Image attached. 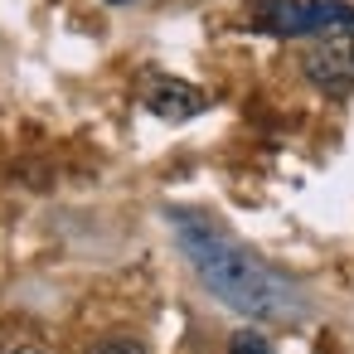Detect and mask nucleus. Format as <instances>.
Returning a JSON list of instances; mask_svg holds the SVG:
<instances>
[{"label":"nucleus","instance_id":"nucleus-7","mask_svg":"<svg viewBox=\"0 0 354 354\" xmlns=\"http://www.w3.org/2000/svg\"><path fill=\"white\" fill-rule=\"evenodd\" d=\"M10 354H49L44 344H20V349H10Z\"/></svg>","mask_w":354,"mask_h":354},{"label":"nucleus","instance_id":"nucleus-6","mask_svg":"<svg viewBox=\"0 0 354 354\" xmlns=\"http://www.w3.org/2000/svg\"><path fill=\"white\" fill-rule=\"evenodd\" d=\"M93 354H146V344H141V339H127V335H117V339H102Z\"/></svg>","mask_w":354,"mask_h":354},{"label":"nucleus","instance_id":"nucleus-2","mask_svg":"<svg viewBox=\"0 0 354 354\" xmlns=\"http://www.w3.org/2000/svg\"><path fill=\"white\" fill-rule=\"evenodd\" d=\"M252 20L281 39H335L354 35V6L344 0H252Z\"/></svg>","mask_w":354,"mask_h":354},{"label":"nucleus","instance_id":"nucleus-1","mask_svg":"<svg viewBox=\"0 0 354 354\" xmlns=\"http://www.w3.org/2000/svg\"><path fill=\"white\" fill-rule=\"evenodd\" d=\"M175 238L194 267V277L238 315L252 320H277V325H296L306 320V296L291 277H281L277 267H267L252 248H243L238 238H228L218 223L194 218V214H175Z\"/></svg>","mask_w":354,"mask_h":354},{"label":"nucleus","instance_id":"nucleus-4","mask_svg":"<svg viewBox=\"0 0 354 354\" xmlns=\"http://www.w3.org/2000/svg\"><path fill=\"white\" fill-rule=\"evenodd\" d=\"M146 107H151L160 122H189V117H199L209 102H204L199 88H189V83H180V78H151V83H146Z\"/></svg>","mask_w":354,"mask_h":354},{"label":"nucleus","instance_id":"nucleus-5","mask_svg":"<svg viewBox=\"0 0 354 354\" xmlns=\"http://www.w3.org/2000/svg\"><path fill=\"white\" fill-rule=\"evenodd\" d=\"M228 354H272V339L257 335V330H238V335L228 339Z\"/></svg>","mask_w":354,"mask_h":354},{"label":"nucleus","instance_id":"nucleus-8","mask_svg":"<svg viewBox=\"0 0 354 354\" xmlns=\"http://www.w3.org/2000/svg\"><path fill=\"white\" fill-rule=\"evenodd\" d=\"M112 6H131V0H112Z\"/></svg>","mask_w":354,"mask_h":354},{"label":"nucleus","instance_id":"nucleus-3","mask_svg":"<svg viewBox=\"0 0 354 354\" xmlns=\"http://www.w3.org/2000/svg\"><path fill=\"white\" fill-rule=\"evenodd\" d=\"M301 68L320 93H335V97L354 93V35L310 39L306 54H301Z\"/></svg>","mask_w":354,"mask_h":354}]
</instances>
